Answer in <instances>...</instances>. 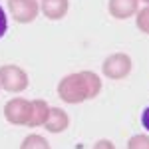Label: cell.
<instances>
[{
  "label": "cell",
  "mask_w": 149,
  "mask_h": 149,
  "mask_svg": "<svg viewBox=\"0 0 149 149\" xmlns=\"http://www.w3.org/2000/svg\"><path fill=\"white\" fill-rule=\"evenodd\" d=\"M103 84L102 78L95 72H76V74H68L64 76L60 84H58V97L64 103H81L97 97L102 92Z\"/></svg>",
  "instance_id": "obj_1"
},
{
  "label": "cell",
  "mask_w": 149,
  "mask_h": 149,
  "mask_svg": "<svg viewBox=\"0 0 149 149\" xmlns=\"http://www.w3.org/2000/svg\"><path fill=\"white\" fill-rule=\"evenodd\" d=\"M30 86L28 80V74L24 72L20 66H14V64H4L0 66V88L4 92L10 93H20Z\"/></svg>",
  "instance_id": "obj_2"
},
{
  "label": "cell",
  "mask_w": 149,
  "mask_h": 149,
  "mask_svg": "<svg viewBox=\"0 0 149 149\" xmlns=\"http://www.w3.org/2000/svg\"><path fill=\"white\" fill-rule=\"evenodd\" d=\"M102 72L109 80H123L131 72V58L123 52H115V54H111V56H107L103 60Z\"/></svg>",
  "instance_id": "obj_3"
},
{
  "label": "cell",
  "mask_w": 149,
  "mask_h": 149,
  "mask_svg": "<svg viewBox=\"0 0 149 149\" xmlns=\"http://www.w3.org/2000/svg\"><path fill=\"white\" fill-rule=\"evenodd\" d=\"M32 111V102L26 97H12L4 105V117L12 125H28Z\"/></svg>",
  "instance_id": "obj_4"
},
{
  "label": "cell",
  "mask_w": 149,
  "mask_h": 149,
  "mask_svg": "<svg viewBox=\"0 0 149 149\" xmlns=\"http://www.w3.org/2000/svg\"><path fill=\"white\" fill-rule=\"evenodd\" d=\"M8 12L18 24H30L38 18L40 4L36 0H8Z\"/></svg>",
  "instance_id": "obj_5"
},
{
  "label": "cell",
  "mask_w": 149,
  "mask_h": 149,
  "mask_svg": "<svg viewBox=\"0 0 149 149\" xmlns=\"http://www.w3.org/2000/svg\"><path fill=\"white\" fill-rule=\"evenodd\" d=\"M107 10L117 20H127V18H131V16L137 14L139 0H109Z\"/></svg>",
  "instance_id": "obj_6"
},
{
  "label": "cell",
  "mask_w": 149,
  "mask_h": 149,
  "mask_svg": "<svg viewBox=\"0 0 149 149\" xmlns=\"http://www.w3.org/2000/svg\"><path fill=\"white\" fill-rule=\"evenodd\" d=\"M70 8V0H42L40 10L48 20H62Z\"/></svg>",
  "instance_id": "obj_7"
},
{
  "label": "cell",
  "mask_w": 149,
  "mask_h": 149,
  "mask_svg": "<svg viewBox=\"0 0 149 149\" xmlns=\"http://www.w3.org/2000/svg\"><path fill=\"white\" fill-rule=\"evenodd\" d=\"M70 125V117L68 113L64 111V109H60V107H50V113H48V119L44 127H46L50 133H62V131H66Z\"/></svg>",
  "instance_id": "obj_8"
},
{
  "label": "cell",
  "mask_w": 149,
  "mask_h": 149,
  "mask_svg": "<svg viewBox=\"0 0 149 149\" xmlns=\"http://www.w3.org/2000/svg\"><path fill=\"white\" fill-rule=\"evenodd\" d=\"M48 113H50V105L44 100H32V111H30V119L26 127H40L46 123Z\"/></svg>",
  "instance_id": "obj_9"
},
{
  "label": "cell",
  "mask_w": 149,
  "mask_h": 149,
  "mask_svg": "<svg viewBox=\"0 0 149 149\" xmlns=\"http://www.w3.org/2000/svg\"><path fill=\"white\" fill-rule=\"evenodd\" d=\"M20 149H52V147H50L48 139H44L42 135H38V133H30V135H26V137L22 139Z\"/></svg>",
  "instance_id": "obj_10"
},
{
  "label": "cell",
  "mask_w": 149,
  "mask_h": 149,
  "mask_svg": "<svg viewBox=\"0 0 149 149\" xmlns=\"http://www.w3.org/2000/svg\"><path fill=\"white\" fill-rule=\"evenodd\" d=\"M135 26H137L139 32L149 34V6H145L143 10H137V14H135Z\"/></svg>",
  "instance_id": "obj_11"
},
{
  "label": "cell",
  "mask_w": 149,
  "mask_h": 149,
  "mask_svg": "<svg viewBox=\"0 0 149 149\" xmlns=\"http://www.w3.org/2000/svg\"><path fill=\"white\" fill-rule=\"evenodd\" d=\"M127 149H149V135L137 133L127 141Z\"/></svg>",
  "instance_id": "obj_12"
},
{
  "label": "cell",
  "mask_w": 149,
  "mask_h": 149,
  "mask_svg": "<svg viewBox=\"0 0 149 149\" xmlns=\"http://www.w3.org/2000/svg\"><path fill=\"white\" fill-rule=\"evenodd\" d=\"M6 30H8V18H6V12H4V8L0 6V38L6 34Z\"/></svg>",
  "instance_id": "obj_13"
},
{
  "label": "cell",
  "mask_w": 149,
  "mask_h": 149,
  "mask_svg": "<svg viewBox=\"0 0 149 149\" xmlns=\"http://www.w3.org/2000/svg\"><path fill=\"white\" fill-rule=\"evenodd\" d=\"M93 149H115V145L109 139H100V141L93 145Z\"/></svg>",
  "instance_id": "obj_14"
},
{
  "label": "cell",
  "mask_w": 149,
  "mask_h": 149,
  "mask_svg": "<svg viewBox=\"0 0 149 149\" xmlns=\"http://www.w3.org/2000/svg\"><path fill=\"white\" fill-rule=\"evenodd\" d=\"M141 125L149 131V105L143 109V113H141Z\"/></svg>",
  "instance_id": "obj_15"
},
{
  "label": "cell",
  "mask_w": 149,
  "mask_h": 149,
  "mask_svg": "<svg viewBox=\"0 0 149 149\" xmlns=\"http://www.w3.org/2000/svg\"><path fill=\"white\" fill-rule=\"evenodd\" d=\"M143 2H145V4H147V6H149V0H143Z\"/></svg>",
  "instance_id": "obj_16"
}]
</instances>
